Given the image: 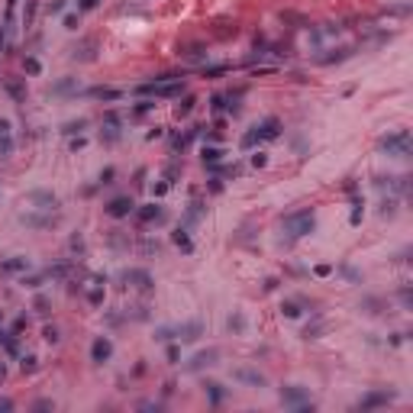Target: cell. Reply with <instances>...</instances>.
<instances>
[{"instance_id":"obj_33","label":"cell","mask_w":413,"mask_h":413,"mask_svg":"<svg viewBox=\"0 0 413 413\" xmlns=\"http://www.w3.org/2000/svg\"><path fill=\"white\" fill-rule=\"evenodd\" d=\"M155 339H158V342H171V339H174V326H158Z\"/></svg>"},{"instance_id":"obj_52","label":"cell","mask_w":413,"mask_h":413,"mask_svg":"<svg viewBox=\"0 0 413 413\" xmlns=\"http://www.w3.org/2000/svg\"><path fill=\"white\" fill-rule=\"evenodd\" d=\"M36 310H39V313H49V300H46V297H36Z\"/></svg>"},{"instance_id":"obj_28","label":"cell","mask_w":413,"mask_h":413,"mask_svg":"<svg viewBox=\"0 0 413 413\" xmlns=\"http://www.w3.org/2000/svg\"><path fill=\"white\" fill-rule=\"evenodd\" d=\"M191 110H194V97H184V100L178 97V103H174V113H178V117H187Z\"/></svg>"},{"instance_id":"obj_50","label":"cell","mask_w":413,"mask_h":413,"mask_svg":"<svg viewBox=\"0 0 413 413\" xmlns=\"http://www.w3.org/2000/svg\"><path fill=\"white\" fill-rule=\"evenodd\" d=\"M65 10V0H52V3H49V13H62Z\"/></svg>"},{"instance_id":"obj_12","label":"cell","mask_w":413,"mask_h":413,"mask_svg":"<svg viewBox=\"0 0 413 413\" xmlns=\"http://www.w3.org/2000/svg\"><path fill=\"white\" fill-rule=\"evenodd\" d=\"M203 326L200 323H181V326H174V339L178 342H194V339H200Z\"/></svg>"},{"instance_id":"obj_55","label":"cell","mask_w":413,"mask_h":413,"mask_svg":"<svg viewBox=\"0 0 413 413\" xmlns=\"http://www.w3.org/2000/svg\"><path fill=\"white\" fill-rule=\"evenodd\" d=\"M210 191H213V194H219V191H223V181L213 178V181H210Z\"/></svg>"},{"instance_id":"obj_30","label":"cell","mask_w":413,"mask_h":413,"mask_svg":"<svg viewBox=\"0 0 413 413\" xmlns=\"http://www.w3.org/2000/svg\"><path fill=\"white\" fill-rule=\"evenodd\" d=\"M226 326L233 329V333H242V329H245V316H242V313H233V316L226 320Z\"/></svg>"},{"instance_id":"obj_47","label":"cell","mask_w":413,"mask_h":413,"mask_svg":"<svg viewBox=\"0 0 413 413\" xmlns=\"http://www.w3.org/2000/svg\"><path fill=\"white\" fill-rule=\"evenodd\" d=\"M342 274H345L349 281H362V274L355 271V268H349V265H342Z\"/></svg>"},{"instance_id":"obj_5","label":"cell","mask_w":413,"mask_h":413,"mask_svg":"<svg viewBox=\"0 0 413 413\" xmlns=\"http://www.w3.org/2000/svg\"><path fill=\"white\" fill-rule=\"evenodd\" d=\"M307 400H310V394H307V388H300V384L281 388V404H284V407H304Z\"/></svg>"},{"instance_id":"obj_37","label":"cell","mask_w":413,"mask_h":413,"mask_svg":"<svg viewBox=\"0 0 413 413\" xmlns=\"http://www.w3.org/2000/svg\"><path fill=\"white\" fill-rule=\"evenodd\" d=\"M10 152H13V142H10V136H0V158H7Z\"/></svg>"},{"instance_id":"obj_38","label":"cell","mask_w":413,"mask_h":413,"mask_svg":"<svg viewBox=\"0 0 413 413\" xmlns=\"http://www.w3.org/2000/svg\"><path fill=\"white\" fill-rule=\"evenodd\" d=\"M362 217H365V210H362V200H355V210H352V226H359Z\"/></svg>"},{"instance_id":"obj_24","label":"cell","mask_w":413,"mask_h":413,"mask_svg":"<svg viewBox=\"0 0 413 413\" xmlns=\"http://www.w3.org/2000/svg\"><path fill=\"white\" fill-rule=\"evenodd\" d=\"M203 388H207V394H210V404H213V407H217L219 400L226 397V390H223V384H217V381H207Z\"/></svg>"},{"instance_id":"obj_56","label":"cell","mask_w":413,"mask_h":413,"mask_svg":"<svg viewBox=\"0 0 413 413\" xmlns=\"http://www.w3.org/2000/svg\"><path fill=\"white\" fill-rule=\"evenodd\" d=\"M113 174H117V171H113V168H107V171L100 174V184H110V178H113Z\"/></svg>"},{"instance_id":"obj_27","label":"cell","mask_w":413,"mask_h":413,"mask_svg":"<svg viewBox=\"0 0 413 413\" xmlns=\"http://www.w3.org/2000/svg\"><path fill=\"white\" fill-rule=\"evenodd\" d=\"M26 268H29V262H26V258H10V262H3V271H26Z\"/></svg>"},{"instance_id":"obj_2","label":"cell","mask_w":413,"mask_h":413,"mask_svg":"<svg viewBox=\"0 0 413 413\" xmlns=\"http://www.w3.org/2000/svg\"><path fill=\"white\" fill-rule=\"evenodd\" d=\"M139 97H162V100H174L184 94V81L181 78H165V81H148V84H139L136 87Z\"/></svg>"},{"instance_id":"obj_14","label":"cell","mask_w":413,"mask_h":413,"mask_svg":"<svg viewBox=\"0 0 413 413\" xmlns=\"http://www.w3.org/2000/svg\"><path fill=\"white\" fill-rule=\"evenodd\" d=\"M20 223L29 229H49L55 223V217L52 213H46V217H39V213H20Z\"/></svg>"},{"instance_id":"obj_41","label":"cell","mask_w":413,"mask_h":413,"mask_svg":"<svg viewBox=\"0 0 413 413\" xmlns=\"http://www.w3.org/2000/svg\"><path fill=\"white\" fill-rule=\"evenodd\" d=\"M87 300H91L94 307H97V304H103V288H94L91 294H87Z\"/></svg>"},{"instance_id":"obj_1","label":"cell","mask_w":413,"mask_h":413,"mask_svg":"<svg viewBox=\"0 0 413 413\" xmlns=\"http://www.w3.org/2000/svg\"><path fill=\"white\" fill-rule=\"evenodd\" d=\"M281 226H284V233H288V242L304 239L307 233H313V229H316V213H313V210H297V213H288V217L281 219Z\"/></svg>"},{"instance_id":"obj_20","label":"cell","mask_w":413,"mask_h":413,"mask_svg":"<svg viewBox=\"0 0 413 413\" xmlns=\"http://www.w3.org/2000/svg\"><path fill=\"white\" fill-rule=\"evenodd\" d=\"M203 210H207V207H203L200 200H191V203H187V213H184V226H194L197 219L203 217Z\"/></svg>"},{"instance_id":"obj_25","label":"cell","mask_w":413,"mask_h":413,"mask_svg":"<svg viewBox=\"0 0 413 413\" xmlns=\"http://www.w3.org/2000/svg\"><path fill=\"white\" fill-rule=\"evenodd\" d=\"M87 129V120H71V123H65L62 126V133L65 136H81Z\"/></svg>"},{"instance_id":"obj_46","label":"cell","mask_w":413,"mask_h":413,"mask_svg":"<svg viewBox=\"0 0 413 413\" xmlns=\"http://www.w3.org/2000/svg\"><path fill=\"white\" fill-rule=\"evenodd\" d=\"M7 36H10V29H7V23L0 26V55H3V49H7Z\"/></svg>"},{"instance_id":"obj_18","label":"cell","mask_w":413,"mask_h":413,"mask_svg":"<svg viewBox=\"0 0 413 413\" xmlns=\"http://www.w3.org/2000/svg\"><path fill=\"white\" fill-rule=\"evenodd\" d=\"M87 97H94V100H120V97H123V91H120V87H91V91H87Z\"/></svg>"},{"instance_id":"obj_16","label":"cell","mask_w":413,"mask_h":413,"mask_svg":"<svg viewBox=\"0 0 413 413\" xmlns=\"http://www.w3.org/2000/svg\"><path fill=\"white\" fill-rule=\"evenodd\" d=\"M136 217H139V223H162V219H165V210L158 207V203H146V207H139V210H136Z\"/></svg>"},{"instance_id":"obj_44","label":"cell","mask_w":413,"mask_h":413,"mask_svg":"<svg viewBox=\"0 0 413 413\" xmlns=\"http://www.w3.org/2000/svg\"><path fill=\"white\" fill-rule=\"evenodd\" d=\"M36 355H23V371H36Z\"/></svg>"},{"instance_id":"obj_7","label":"cell","mask_w":413,"mask_h":413,"mask_svg":"<svg viewBox=\"0 0 413 413\" xmlns=\"http://www.w3.org/2000/svg\"><path fill=\"white\" fill-rule=\"evenodd\" d=\"M26 200H29L36 210H55V207H58V197H55L52 191H29Z\"/></svg>"},{"instance_id":"obj_6","label":"cell","mask_w":413,"mask_h":413,"mask_svg":"<svg viewBox=\"0 0 413 413\" xmlns=\"http://www.w3.org/2000/svg\"><path fill=\"white\" fill-rule=\"evenodd\" d=\"M374 187H381V191H394V194H407V187H410V178H400V174H378L374 178Z\"/></svg>"},{"instance_id":"obj_8","label":"cell","mask_w":413,"mask_h":413,"mask_svg":"<svg viewBox=\"0 0 413 413\" xmlns=\"http://www.w3.org/2000/svg\"><path fill=\"white\" fill-rule=\"evenodd\" d=\"M397 397V390H371L368 397H362L359 400V410H371V407H384V404H390V400Z\"/></svg>"},{"instance_id":"obj_53","label":"cell","mask_w":413,"mask_h":413,"mask_svg":"<svg viewBox=\"0 0 413 413\" xmlns=\"http://www.w3.org/2000/svg\"><path fill=\"white\" fill-rule=\"evenodd\" d=\"M168 362H171V365H178V345H168Z\"/></svg>"},{"instance_id":"obj_45","label":"cell","mask_w":413,"mask_h":413,"mask_svg":"<svg viewBox=\"0 0 413 413\" xmlns=\"http://www.w3.org/2000/svg\"><path fill=\"white\" fill-rule=\"evenodd\" d=\"M155 107V100H142L139 107H136V117H142V113H148V110Z\"/></svg>"},{"instance_id":"obj_29","label":"cell","mask_w":413,"mask_h":413,"mask_svg":"<svg viewBox=\"0 0 413 413\" xmlns=\"http://www.w3.org/2000/svg\"><path fill=\"white\" fill-rule=\"evenodd\" d=\"M36 0H26V10H23V26H32V20H36Z\"/></svg>"},{"instance_id":"obj_21","label":"cell","mask_w":413,"mask_h":413,"mask_svg":"<svg viewBox=\"0 0 413 413\" xmlns=\"http://www.w3.org/2000/svg\"><path fill=\"white\" fill-rule=\"evenodd\" d=\"M223 155H226V148H219V146H203V165H219V162H223Z\"/></svg>"},{"instance_id":"obj_39","label":"cell","mask_w":413,"mask_h":413,"mask_svg":"<svg viewBox=\"0 0 413 413\" xmlns=\"http://www.w3.org/2000/svg\"><path fill=\"white\" fill-rule=\"evenodd\" d=\"M42 281H46V274H32V278H23L26 288H42Z\"/></svg>"},{"instance_id":"obj_15","label":"cell","mask_w":413,"mask_h":413,"mask_svg":"<svg viewBox=\"0 0 413 413\" xmlns=\"http://www.w3.org/2000/svg\"><path fill=\"white\" fill-rule=\"evenodd\" d=\"M255 133H258L262 142H265V139H278V136H281V123L274 117H268V120H262V123L255 126Z\"/></svg>"},{"instance_id":"obj_19","label":"cell","mask_w":413,"mask_h":413,"mask_svg":"<svg viewBox=\"0 0 413 413\" xmlns=\"http://www.w3.org/2000/svg\"><path fill=\"white\" fill-rule=\"evenodd\" d=\"M171 242L178 245L181 252H184V255H191V252H194V242H191V236H187V226L174 229V233H171Z\"/></svg>"},{"instance_id":"obj_34","label":"cell","mask_w":413,"mask_h":413,"mask_svg":"<svg viewBox=\"0 0 413 413\" xmlns=\"http://www.w3.org/2000/svg\"><path fill=\"white\" fill-rule=\"evenodd\" d=\"M23 71H26V74H39V71H42L39 58H23Z\"/></svg>"},{"instance_id":"obj_9","label":"cell","mask_w":413,"mask_h":413,"mask_svg":"<svg viewBox=\"0 0 413 413\" xmlns=\"http://www.w3.org/2000/svg\"><path fill=\"white\" fill-rule=\"evenodd\" d=\"M120 139V113H107L103 117V129H100V142L113 146Z\"/></svg>"},{"instance_id":"obj_3","label":"cell","mask_w":413,"mask_h":413,"mask_svg":"<svg viewBox=\"0 0 413 413\" xmlns=\"http://www.w3.org/2000/svg\"><path fill=\"white\" fill-rule=\"evenodd\" d=\"M410 133H407V129H394V133H388V136H381V139H378V148H381V152H388L390 158H407L410 155Z\"/></svg>"},{"instance_id":"obj_31","label":"cell","mask_w":413,"mask_h":413,"mask_svg":"<svg viewBox=\"0 0 413 413\" xmlns=\"http://www.w3.org/2000/svg\"><path fill=\"white\" fill-rule=\"evenodd\" d=\"M229 65H207L203 68V78H219V74H226Z\"/></svg>"},{"instance_id":"obj_32","label":"cell","mask_w":413,"mask_h":413,"mask_svg":"<svg viewBox=\"0 0 413 413\" xmlns=\"http://www.w3.org/2000/svg\"><path fill=\"white\" fill-rule=\"evenodd\" d=\"M397 213V197H388V200H381V217H394Z\"/></svg>"},{"instance_id":"obj_43","label":"cell","mask_w":413,"mask_h":413,"mask_svg":"<svg viewBox=\"0 0 413 413\" xmlns=\"http://www.w3.org/2000/svg\"><path fill=\"white\" fill-rule=\"evenodd\" d=\"M252 165H255V168H265V165H268V155H265V152H255V155H252Z\"/></svg>"},{"instance_id":"obj_36","label":"cell","mask_w":413,"mask_h":413,"mask_svg":"<svg viewBox=\"0 0 413 413\" xmlns=\"http://www.w3.org/2000/svg\"><path fill=\"white\" fill-rule=\"evenodd\" d=\"M255 142H262V139H258V133H255V129H249V133L242 136V148H252Z\"/></svg>"},{"instance_id":"obj_54","label":"cell","mask_w":413,"mask_h":413,"mask_svg":"<svg viewBox=\"0 0 413 413\" xmlns=\"http://www.w3.org/2000/svg\"><path fill=\"white\" fill-rule=\"evenodd\" d=\"M0 136H10V120L0 117Z\"/></svg>"},{"instance_id":"obj_17","label":"cell","mask_w":413,"mask_h":413,"mask_svg":"<svg viewBox=\"0 0 413 413\" xmlns=\"http://www.w3.org/2000/svg\"><path fill=\"white\" fill-rule=\"evenodd\" d=\"M236 381H245V384H252V388H265V374L262 371H255V368H236Z\"/></svg>"},{"instance_id":"obj_57","label":"cell","mask_w":413,"mask_h":413,"mask_svg":"<svg viewBox=\"0 0 413 413\" xmlns=\"http://www.w3.org/2000/svg\"><path fill=\"white\" fill-rule=\"evenodd\" d=\"M0 410H13V400H0Z\"/></svg>"},{"instance_id":"obj_13","label":"cell","mask_w":413,"mask_h":413,"mask_svg":"<svg viewBox=\"0 0 413 413\" xmlns=\"http://www.w3.org/2000/svg\"><path fill=\"white\" fill-rule=\"evenodd\" d=\"M110 355H113V342H110L107 336H97V339H94V345H91V359H94V362H107Z\"/></svg>"},{"instance_id":"obj_42","label":"cell","mask_w":413,"mask_h":413,"mask_svg":"<svg viewBox=\"0 0 413 413\" xmlns=\"http://www.w3.org/2000/svg\"><path fill=\"white\" fill-rule=\"evenodd\" d=\"M178 174H181L178 165H168V171H165V181H168V184H174V178H178Z\"/></svg>"},{"instance_id":"obj_11","label":"cell","mask_w":413,"mask_h":413,"mask_svg":"<svg viewBox=\"0 0 413 413\" xmlns=\"http://www.w3.org/2000/svg\"><path fill=\"white\" fill-rule=\"evenodd\" d=\"M133 210H136L133 197H117V200H110V203H107V213H110L113 219H123V217H129Z\"/></svg>"},{"instance_id":"obj_4","label":"cell","mask_w":413,"mask_h":413,"mask_svg":"<svg viewBox=\"0 0 413 413\" xmlns=\"http://www.w3.org/2000/svg\"><path fill=\"white\" fill-rule=\"evenodd\" d=\"M123 281H126V284H129V288L142 291V294H148V291L155 288V284H152V274H148L146 268H129V271L123 274Z\"/></svg>"},{"instance_id":"obj_35","label":"cell","mask_w":413,"mask_h":413,"mask_svg":"<svg viewBox=\"0 0 413 413\" xmlns=\"http://www.w3.org/2000/svg\"><path fill=\"white\" fill-rule=\"evenodd\" d=\"M42 339H46V342H58V339H62V336H58V329H55V326H46V329H42Z\"/></svg>"},{"instance_id":"obj_51","label":"cell","mask_w":413,"mask_h":413,"mask_svg":"<svg viewBox=\"0 0 413 413\" xmlns=\"http://www.w3.org/2000/svg\"><path fill=\"white\" fill-rule=\"evenodd\" d=\"M100 0H78V10H94Z\"/></svg>"},{"instance_id":"obj_40","label":"cell","mask_w":413,"mask_h":413,"mask_svg":"<svg viewBox=\"0 0 413 413\" xmlns=\"http://www.w3.org/2000/svg\"><path fill=\"white\" fill-rule=\"evenodd\" d=\"M168 187H171L168 181H158V184H152V194H155V197H165V194H168Z\"/></svg>"},{"instance_id":"obj_10","label":"cell","mask_w":413,"mask_h":413,"mask_svg":"<svg viewBox=\"0 0 413 413\" xmlns=\"http://www.w3.org/2000/svg\"><path fill=\"white\" fill-rule=\"evenodd\" d=\"M217 359H219V352L217 349H207V352H197L194 359L187 362V371H203V368H210V365H217Z\"/></svg>"},{"instance_id":"obj_58","label":"cell","mask_w":413,"mask_h":413,"mask_svg":"<svg viewBox=\"0 0 413 413\" xmlns=\"http://www.w3.org/2000/svg\"><path fill=\"white\" fill-rule=\"evenodd\" d=\"M3 378H7V368H3V365H0V381H3Z\"/></svg>"},{"instance_id":"obj_23","label":"cell","mask_w":413,"mask_h":413,"mask_svg":"<svg viewBox=\"0 0 413 413\" xmlns=\"http://www.w3.org/2000/svg\"><path fill=\"white\" fill-rule=\"evenodd\" d=\"M71 91H78V78H62L52 84V94H71Z\"/></svg>"},{"instance_id":"obj_48","label":"cell","mask_w":413,"mask_h":413,"mask_svg":"<svg viewBox=\"0 0 413 413\" xmlns=\"http://www.w3.org/2000/svg\"><path fill=\"white\" fill-rule=\"evenodd\" d=\"M210 103H213V110H226V97H223V94H217Z\"/></svg>"},{"instance_id":"obj_26","label":"cell","mask_w":413,"mask_h":413,"mask_svg":"<svg viewBox=\"0 0 413 413\" xmlns=\"http://www.w3.org/2000/svg\"><path fill=\"white\" fill-rule=\"evenodd\" d=\"M281 313H284L288 320H297V316H300V304H297V300H284V304H281Z\"/></svg>"},{"instance_id":"obj_22","label":"cell","mask_w":413,"mask_h":413,"mask_svg":"<svg viewBox=\"0 0 413 413\" xmlns=\"http://www.w3.org/2000/svg\"><path fill=\"white\" fill-rule=\"evenodd\" d=\"M352 49H336L333 55H316V62L320 65H333V62H342V58H349Z\"/></svg>"},{"instance_id":"obj_49","label":"cell","mask_w":413,"mask_h":413,"mask_svg":"<svg viewBox=\"0 0 413 413\" xmlns=\"http://www.w3.org/2000/svg\"><path fill=\"white\" fill-rule=\"evenodd\" d=\"M65 29H78V16H74V13L65 16Z\"/></svg>"}]
</instances>
